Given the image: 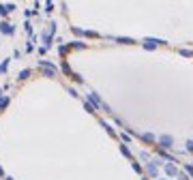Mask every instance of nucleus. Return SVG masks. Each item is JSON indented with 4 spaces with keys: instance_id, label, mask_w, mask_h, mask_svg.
<instances>
[{
    "instance_id": "4",
    "label": "nucleus",
    "mask_w": 193,
    "mask_h": 180,
    "mask_svg": "<svg viewBox=\"0 0 193 180\" xmlns=\"http://www.w3.org/2000/svg\"><path fill=\"white\" fill-rule=\"evenodd\" d=\"M165 174H167V176H176V174H178V170H176V165H174L172 161L165 165Z\"/></svg>"
},
{
    "instance_id": "15",
    "label": "nucleus",
    "mask_w": 193,
    "mask_h": 180,
    "mask_svg": "<svg viewBox=\"0 0 193 180\" xmlns=\"http://www.w3.org/2000/svg\"><path fill=\"white\" fill-rule=\"evenodd\" d=\"M45 4H47V9H45V11H51V9H54V4H51V0H45Z\"/></svg>"
},
{
    "instance_id": "9",
    "label": "nucleus",
    "mask_w": 193,
    "mask_h": 180,
    "mask_svg": "<svg viewBox=\"0 0 193 180\" xmlns=\"http://www.w3.org/2000/svg\"><path fill=\"white\" fill-rule=\"evenodd\" d=\"M142 139H144L146 144H152V141H154V135H152V133H144V135H142Z\"/></svg>"
},
{
    "instance_id": "5",
    "label": "nucleus",
    "mask_w": 193,
    "mask_h": 180,
    "mask_svg": "<svg viewBox=\"0 0 193 180\" xmlns=\"http://www.w3.org/2000/svg\"><path fill=\"white\" fill-rule=\"evenodd\" d=\"M0 30H2L4 35H13V26H11L9 22H2V24H0Z\"/></svg>"
},
{
    "instance_id": "13",
    "label": "nucleus",
    "mask_w": 193,
    "mask_h": 180,
    "mask_svg": "<svg viewBox=\"0 0 193 180\" xmlns=\"http://www.w3.org/2000/svg\"><path fill=\"white\" fill-rule=\"evenodd\" d=\"M28 75H30V71H22V73H19V80H26Z\"/></svg>"
},
{
    "instance_id": "2",
    "label": "nucleus",
    "mask_w": 193,
    "mask_h": 180,
    "mask_svg": "<svg viewBox=\"0 0 193 180\" xmlns=\"http://www.w3.org/2000/svg\"><path fill=\"white\" fill-rule=\"evenodd\" d=\"M159 45H167V41H163V39H144L146 49H154V47H159Z\"/></svg>"
},
{
    "instance_id": "6",
    "label": "nucleus",
    "mask_w": 193,
    "mask_h": 180,
    "mask_svg": "<svg viewBox=\"0 0 193 180\" xmlns=\"http://www.w3.org/2000/svg\"><path fill=\"white\" fill-rule=\"evenodd\" d=\"M159 154H161V157L165 159V161H172V163H176V157H172V154H167V152H165L163 148H159Z\"/></svg>"
},
{
    "instance_id": "8",
    "label": "nucleus",
    "mask_w": 193,
    "mask_h": 180,
    "mask_svg": "<svg viewBox=\"0 0 193 180\" xmlns=\"http://www.w3.org/2000/svg\"><path fill=\"white\" fill-rule=\"evenodd\" d=\"M114 41H116V43H122V45L135 43V41H133V39H127V37H116V39H114Z\"/></svg>"
},
{
    "instance_id": "1",
    "label": "nucleus",
    "mask_w": 193,
    "mask_h": 180,
    "mask_svg": "<svg viewBox=\"0 0 193 180\" xmlns=\"http://www.w3.org/2000/svg\"><path fill=\"white\" fill-rule=\"evenodd\" d=\"M159 165H161V161H159V159H154V161L146 163V174H148L150 178H154V176L159 174Z\"/></svg>"
},
{
    "instance_id": "12",
    "label": "nucleus",
    "mask_w": 193,
    "mask_h": 180,
    "mask_svg": "<svg viewBox=\"0 0 193 180\" xmlns=\"http://www.w3.org/2000/svg\"><path fill=\"white\" fill-rule=\"evenodd\" d=\"M178 51H180V56H187V58H191V56H193L191 49H178Z\"/></svg>"
},
{
    "instance_id": "3",
    "label": "nucleus",
    "mask_w": 193,
    "mask_h": 180,
    "mask_svg": "<svg viewBox=\"0 0 193 180\" xmlns=\"http://www.w3.org/2000/svg\"><path fill=\"white\" fill-rule=\"evenodd\" d=\"M159 141H161L165 148H172V144H174V137H172V135H161V137H159Z\"/></svg>"
},
{
    "instance_id": "11",
    "label": "nucleus",
    "mask_w": 193,
    "mask_h": 180,
    "mask_svg": "<svg viewBox=\"0 0 193 180\" xmlns=\"http://www.w3.org/2000/svg\"><path fill=\"white\" fill-rule=\"evenodd\" d=\"M120 150H122V154H125V157H129V159H131V150H129V148H127L125 144L120 146Z\"/></svg>"
},
{
    "instance_id": "19",
    "label": "nucleus",
    "mask_w": 193,
    "mask_h": 180,
    "mask_svg": "<svg viewBox=\"0 0 193 180\" xmlns=\"http://www.w3.org/2000/svg\"><path fill=\"white\" fill-rule=\"evenodd\" d=\"M187 172H189V174L193 176V167H191V165H187Z\"/></svg>"
},
{
    "instance_id": "7",
    "label": "nucleus",
    "mask_w": 193,
    "mask_h": 180,
    "mask_svg": "<svg viewBox=\"0 0 193 180\" xmlns=\"http://www.w3.org/2000/svg\"><path fill=\"white\" fill-rule=\"evenodd\" d=\"M15 6L13 4H0V15H6V13H11Z\"/></svg>"
},
{
    "instance_id": "10",
    "label": "nucleus",
    "mask_w": 193,
    "mask_h": 180,
    "mask_svg": "<svg viewBox=\"0 0 193 180\" xmlns=\"http://www.w3.org/2000/svg\"><path fill=\"white\" fill-rule=\"evenodd\" d=\"M90 103H92L95 107H101V101H99V96H95V94H90Z\"/></svg>"
},
{
    "instance_id": "16",
    "label": "nucleus",
    "mask_w": 193,
    "mask_h": 180,
    "mask_svg": "<svg viewBox=\"0 0 193 180\" xmlns=\"http://www.w3.org/2000/svg\"><path fill=\"white\" fill-rule=\"evenodd\" d=\"M187 150H189V152H193V139H191V141H187Z\"/></svg>"
},
{
    "instance_id": "14",
    "label": "nucleus",
    "mask_w": 193,
    "mask_h": 180,
    "mask_svg": "<svg viewBox=\"0 0 193 180\" xmlns=\"http://www.w3.org/2000/svg\"><path fill=\"white\" fill-rule=\"evenodd\" d=\"M133 167H135V172H138V174H142V172H144V170H142V165H140V163H133Z\"/></svg>"
},
{
    "instance_id": "18",
    "label": "nucleus",
    "mask_w": 193,
    "mask_h": 180,
    "mask_svg": "<svg viewBox=\"0 0 193 180\" xmlns=\"http://www.w3.org/2000/svg\"><path fill=\"white\" fill-rule=\"evenodd\" d=\"M178 180H189V178H187L185 174H178Z\"/></svg>"
},
{
    "instance_id": "17",
    "label": "nucleus",
    "mask_w": 193,
    "mask_h": 180,
    "mask_svg": "<svg viewBox=\"0 0 193 180\" xmlns=\"http://www.w3.org/2000/svg\"><path fill=\"white\" fill-rule=\"evenodd\" d=\"M71 45H73V47H84V45H86V43H80V41H73V43H71Z\"/></svg>"
}]
</instances>
